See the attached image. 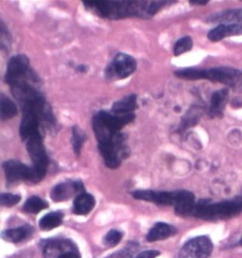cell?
I'll return each mask as SVG.
<instances>
[{
  "instance_id": "6da1fadb",
  "label": "cell",
  "mask_w": 242,
  "mask_h": 258,
  "mask_svg": "<svg viewBox=\"0 0 242 258\" xmlns=\"http://www.w3.org/2000/svg\"><path fill=\"white\" fill-rule=\"evenodd\" d=\"M175 1H95L83 0L84 7L106 19L127 17L152 18L161 9Z\"/></svg>"
},
{
  "instance_id": "7a4b0ae2",
  "label": "cell",
  "mask_w": 242,
  "mask_h": 258,
  "mask_svg": "<svg viewBox=\"0 0 242 258\" xmlns=\"http://www.w3.org/2000/svg\"><path fill=\"white\" fill-rule=\"evenodd\" d=\"M136 114H114L100 111L93 116L92 126L98 144L109 142L126 125L134 121Z\"/></svg>"
},
{
  "instance_id": "3957f363",
  "label": "cell",
  "mask_w": 242,
  "mask_h": 258,
  "mask_svg": "<svg viewBox=\"0 0 242 258\" xmlns=\"http://www.w3.org/2000/svg\"><path fill=\"white\" fill-rule=\"evenodd\" d=\"M241 211L242 203L237 198L217 204H212L208 200H202L197 203L192 215L202 220L215 221L228 220Z\"/></svg>"
},
{
  "instance_id": "277c9868",
  "label": "cell",
  "mask_w": 242,
  "mask_h": 258,
  "mask_svg": "<svg viewBox=\"0 0 242 258\" xmlns=\"http://www.w3.org/2000/svg\"><path fill=\"white\" fill-rule=\"evenodd\" d=\"M98 148L106 167L111 169L120 167L122 161L130 155V149L126 143V137L121 133L117 134L111 141L98 144Z\"/></svg>"
},
{
  "instance_id": "5b68a950",
  "label": "cell",
  "mask_w": 242,
  "mask_h": 258,
  "mask_svg": "<svg viewBox=\"0 0 242 258\" xmlns=\"http://www.w3.org/2000/svg\"><path fill=\"white\" fill-rule=\"evenodd\" d=\"M24 142L26 143L27 151L32 161V167L41 182L45 178L49 166V158L45 151L42 135L40 132L34 133Z\"/></svg>"
},
{
  "instance_id": "8992f818",
  "label": "cell",
  "mask_w": 242,
  "mask_h": 258,
  "mask_svg": "<svg viewBox=\"0 0 242 258\" xmlns=\"http://www.w3.org/2000/svg\"><path fill=\"white\" fill-rule=\"evenodd\" d=\"M22 81L38 84L39 77L30 69V59L25 54H17L12 57L8 62L5 82L11 86Z\"/></svg>"
},
{
  "instance_id": "52a82bcc",
  "label": "cell",
  "mask_w": 242,
  "mask_h": 258,
  "mask_svg": "<svg viewBox=\"0 0 242 258\" xmlns=\"http://www.w3.org/2000/svg\"><path fill=\"white\" fill-rule=\"evenodd\" d=\"M199 80H209L211 82L225 84L234 89L242 88L241 72L227 67L209 69H199Z\"/></svg>"
},
{
  "instance_id": "ba28073f",
  "label": "cell",
  "mask_w": 242,
  "mask_h": 258,
  "mask_svg": "<svg viewBox=\"0 0 242 258\" xmlns=\"http://www.w3.org/2000/svg\"><path fill=\"white\" fill-rule=\"evenodd\" d=\"M137 68L136 60L127 53H117L105 69L106 80L120 81L133 75Z\"/></svg>"
},
{
  "instance_id": "9c48e42d",
  "label": "cell",
  "mask_w": 242,
  "mask_h": 258,
  "mask_svg": "<svg viewBox=\"0 0 242 258\" xmlns=\"http://www.w3.org/2000/svg\"><path fill=\"white\" fill-rule=\"evenodd\" d=\"M8 185L19 182L38 183L40 180L34 168L29 167L17 160H7L2 165Z\"/></svg>"
},
{
  "instance_id": "30bf717a",
  "label": "cell",
  "mask_w": 242,
  "mask_h": 258,
  "mask_svg": "<svg viewBox=\"0 0 242 258\" xmlns=\"http://www.w3.org/2000/svg\"><path fill=\"white\" fill-rule=\"evenodd\" d=\"M212 250L211 239L206 235H201L186 243L179 251L178 258H208Z\"/></svg>"
},
{
  "instance_id": "8fae6325",
  "label": "cell",
  "mask_w": 242,
  "mask_h": 258,
  "mask_svg": "<svg viewBox=\"0 0 242 258\" xmlns=\"http://www.w3.org/2000/svg\"><path fill=\"white\" fill-rule=\"evenodd\" d=\"M178 195L177 191H155V190L139 189L132 193V196L136 200L154 203L158 205H175Z\"/></svg>"
},
{
  "instance_id": "7c38bea8",
  "label": "cell",
  "mask_w": 242,
  "mask_h": 258,
  "mask_svg": "<svg viewBox=\"0 0 242 258\" xmlns=\"http://www.w3.org/2000/svg\"><path fill=\"white\" fill-rule=\"evenodd\" d=\"M84 193V184L79 180H68L56 184L50 192V197L56 203L68 201L73 196Z\"/></svg>"
},
{
  "instance_id": "4fadbf2b",
  "label": "cell",
  "mask_w": 242,
  "mask_h": 258,
  "mask_svg": "<svg viewBox=\"0 0 242 258\" xmlns=\"http://www.w3.org/2000/svg\"><path fill=\"white\" fill-rule=\"evenodd\" d=\"M207 23L242 25V9H229L212 14L205 18Z\"/></svg>"
},
{
  "instance_id": "5bb4252c",
  "label": "cell",
  "mask_w": 242,
  "mask_h": 258,
  "mask_svg": "<svg viewBox=\"0 0 242 258\" xmlns=\"http://www.w3.org/2000/svg\"><path fill=\"white\" fill-rule=\"evenodd\" d=\"M70 250H76V246L68 239L47 240L44 246L45 258H59L62 254Z\"/></svg>"
},
{
  "instance_id": "9a60e30c",
  "label": "cell",
  "mask_w": 242,
  "mask_h": 258,
  "mask_svg": "<svg viewBox=\"0 0 242 258\" xmlns=\"http://www.w3.org/2000/svg\"><path fill=\"white\" fill-rule=\"evenodd\" d=\"M196 205L195 195L188 190H178L174 205L175 212L179 216H189L194 211Z\"/></svg>"
},
{
  "instance_id": "2e32d148",
  "label": "cell",
  "mask_w": 242,
  "mask_h": 258,
  "mask_svg": "<svg viewBox=\"0 0 242 258\" xmlns=\"http://www.w3.org/2000/svg\"><path fill=\"white\" fill-rule=\"evenodd\" d=\"M229 91L226 88L214 92L210 99V104L208 107V115L210 117H219L223 114L226 106Z\"/></svg>"
},
{
  "instance_id": "e0dca14e",
  "label": "cell",
  "mask_w": 242,
  "mask_h": 258,
  "mask_svg": "<svg viewBox=\"0 0 242 258\" xmlns=\"http://www.w3.org/2000/svg\"><path fill=\"white\" fill-rule=\"evenodd\" d=\"M242 34V25H219L208 32L207 37L211 42H219L229 36Z\"/></svg>"
},
{
  "instance_id": "ac0fdd59",
  "label": "cell",
  "mask_w": 242,
  "mask_h": 258,
  "mask_svg": "<svg viewBox=\"0 0 242 258\" xmlns=\"http://www.w3.org/2000/svg\"><path fill=\"white\" fill-rule=\"evenodd\" d=\"M96 205V200L93 195L89 193H82L77 196L73 204V212L76 215L85 216L94 209Z\"/></svg>"
},
{
  "instance_id": "d6986e66",
  "label": "cell",
  "mask_w": 242,
  "mask_h": 258,
  "mask_svg": "<svg viewBox=\"0 0 242 258\" xmlns=\"http://www.w3.org/2000/svg\"><path fill=\"white\" fill-rule=\"evenodd\" d=\"M176 229L164 222H158L153 227L151 228L150 232L147 235V240L150 242H154L158 240H163L168 238L169 236L175 235Z\"/></svg>"
},
{
  "instance_id": "ffe728a7",
  "label": "cell",
  "mask_w": 242,
  "mask_h": 258,
  "mask_svg": "<svg viewBox=\"0 0 242 258\" xmlns=\"http://www.w3.org/2000/svg\"><path fill=\"white\" fill-rule=\"evenodd\" d=\"M136 109H137V96L136 94H132L124 99L115 101L112 105L111 113L114 114H134Z\"/></svg>"
},
{
  "instance_id": "44dd1931",
  "label": "cell",
  "mask_w": 242,
  "mask_h": 258,
  "mask_svg": "<svg viewBox=\"0 0 242 258\" xmlns=\"http://www.w3.org/2000/svg\"><path fill=\"white\" fill-rule=\"evenodd\" d=\"M33 233V228L30 225H25L14 229H9L2 233V238L6 241L13 243L21 242L29 238Z\"/></svg>"
},
{
  "instance_id": "7402d4cb",
  "label": "cell",
  "mask_w": 242,
  "mask_h": 258,
  "mask_svg": "<svg viewBox=\"0 0 242 258\" xmlns=\"http://www.w3.org/2000/svg\"><path fill=\"white\" fill-rule=\"evenodd\" d=\"M64 214L60 211L50 212L44 216L39 222V227L43 231H49L59 227L63 223Z\"/></svg>"
},
{
  "instance_id": "603a6c76",
  "label": "cell",
  "mask_w": 242,
  "mask_h": 258,
  "mask_svg": "<svg viewBox=\"0 0 242 258\" xmlns=\"http://www.w3.org/2000/svg\"><path fill=\"white\" fill-rule=\"evenodd\" d=\"M17 114V107L15 102L3 93L0 97V117L2 121L9 120Z\"/></svg>"
},
{
  "instance_id": "cb8c5ba5",
  "label": "cell",
  "mask_w": 242,
  "mask_h": 258,
  "mask_svg": "<svg viewBox=\"0 0 242 258\" xmlns=\"http://www.w3.org/2000/svg\"><path fill=\"white\" fill-rule=\"evenodd\" d=\"M48 207V204L38 196H31L29 198L25 205L23 206L24 211L30 214H38L42 210L46 209Z\"/></svg>"
},
{
  "instance_id": "d4e9b609",
  "label": "cell",
  "mask_w": 242,
  "mask_h": 258,
  "mask_svg": "<svg viewBox=\"0 0 242 258\" xmlns=\"http://www.w3.org/2000/svg\"><path fill=\"white\" fill-rule=\"evenodd\" d=\"M201 117V111L199 108H192L190 109L187 114H185V116L182 119L179 131H185V130L189 129L192 126H195L199 119Z\"/></svg>"
},
{
  "instance_id": "484cf974",
  "label": "cell",
  "mask_w": 242,
  "mask_h": 258,
  "mask_svg": "<svg viewBox=\"0 0 242 258\" xmlns=\"http://www.w3.org/2000/svg\"><path fill=\"white\" fill-rule=\"evenodd\" d=\"M86 140V135L83 130L80 129L79 126H74L72 128V138L71 142L73 146V151L77 156H79L82 152L83 145Z\"/></svg>"
},
{
  "instance_id": "4316f807",
  "label": "cell",
  "mask_w": 242,
  "mask_h": 258,
  "mask_svg": "<svg viewBox=\"0 0 242 258\" xmlns=\"http://www.w3.org/2000/svg\"><path fill=\"white\" fill-rule=\"evenodd\" d=\"M192 47H193V41L190 36L182 37L174 45L173 54L178 57L182 54L190 51Z\"/></svg>"
},
{
  "instance_id": "83f0119b",
  "label": "cell",
  "mask_w": 242,
  "mask_h": 258,
  "mask_svg": "<svg viewBox=\"0 0 242 258\" xmlns=\"http://www.w3.org/2000/svg\"><path fill=\"white\" fill-rule=\"evenodd\" d=\"M11 44H12L11 34L8 31L4 22L1 21V25H0V46H1V49L3 51L8 52L11 48Z\"/></svg>"
},
{
  "instance_id": "f1b7e54d",
  "label": "cell",
  "mask_w": 242,
  "mask_h": 258,
  "mask_svg": "<svg viewBox=\"0 0 242 258\" xmlns=\"http://www.w3.org/2000/svg\"><path fill=\"white\" fill-rule=\"evenodd\" d=\"M123 234L118 230L109 231L103 237V243L108 247H114L120 242Z\"/></svg>"
},
{
  "instance_id": "f546056e",
  "label": "cell",
  "mask_w": 242,
  "mask_h": 258,
  "mask_svg": "<svg viewBox=\"0 0 242 258\" xmlns=\"http://www.w3.org/2000/svg\"><path fill=\"white\" fill-rule=\"evenodd\" d=\"M136 250H137V243L131 242L124 249L114 252L107 258H135L134 254Z\"/></svg>"
},
{
  "instance_id": "4dcf8cb0",
  "label": "cell",
  "mask_w": 242,
  "mask_h": 258,
  "mask_svg": "<svg viewBox=\"0 0 242 258\" xmlns=\"http://www.w3.org/2000/svg\"><path fill=\"white\" fill-rule=\"evenodd\" d=\"M21 201V197L19 195L11 194V193H2L0 195V205L5 207H12L17 205Z\"/></svg>"
},
{
  "instance_id": "1f68e13d",
  "label": "cell",
  "mask_w": 242,
  "mask_h": 258,
  "mask_svg": "<svg viewBox=\"0 0 242 258\" xmlns=\"http://www.w3.org/2000/svg\"><path fill=\"white\" fill-rule=\"evenodd\" d=\"M160 254L158 250H145L141 253H139L137 256L135 258H156Z\"/></svg>"
},
{
  "instance_id": "d6a6232c",
  "label": "cell",
  "mask_w": 242,
  "mask_h": 258,
  "mask_svg": "<svg viewBox=\"0 0 242 258\" xmlns=\"http://www.w3.org/2000/svg\"><path fill=\"white\" fill-rule=\"evenodd\" d=\"M59 258H81L79 252L76 250H70L68 252H65L64 254H62Z\"/></svg>"
},
{
  "instance_id": "836d02e7",
  "label": "cell",
  "mask_w": 242,
  "mask_h": 258,
  "mask_svg": "<svg viewBox=\"0 0 242 258\" xmlns=\"http://www.w3.org/2000/svg\"><path fill=\"white\" fill-rule=\"evenodd\" d=\"M209 1L208 0H189V3L191 5H206Z\"/></svg>"
},
{
  "instance_id": "e575fe53",
  "label": "cell",
  "mask_w": 242,
  "mask_h": 258,
  "mask_svg": "<svg viewBox=\"0 0 242 258\" xmlns=\"http://www.w3.org/2000/svg\"><path fill=\"white\" fill-rule=\"evenodd\" d=\"M77 71H79V72H86L87 71V68L85 67V66H83V64H81V66H79V67H77Z\"/></svg>"
},
{
  "instance_id": "d590c367",
  "label": "cell",
  "mask_w": 242,
  "mask_h": 258,
  "mask_svg": "<svg viewBox=\"0 0 242 258\" xmlns=\"http://www.w3.org/2000/svg\"><path fill=\"white\" fill-rule=\"evenodd\" d=\"M237 199H238V200H239V201H240V202L242 203V194L241 196H239V197L237 198Z\"/></svg>"
},
{
  "instance_id": "8d00e7d4",
  "label": "cell",
  "mask_w": 242,
  "mask_h": 258,
  "mask_svg": "<svg viewBox=\"0 0 242 258\" xmlns=\"http://www.w3.org/2000/svg\"><path fill=\"white\" fill-rule=\"evenodd\" d=\"M240 244H241V245H242V238H241V240H240Z\"/></svg>"
}]
</instances>
